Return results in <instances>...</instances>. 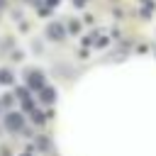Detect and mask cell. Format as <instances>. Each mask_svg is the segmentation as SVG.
I'll return each mask as SVG.
<instances>
[{
    "mask_svg": "<svg viewBox=\"0 0 156 156\" xmlns=\"http://www.w3.org/2000/svg\"><path fill=\"white\" fill-rule=\"evenodd\" d=\"M49 34H51V37H63V29H61L58 24H51V27H49Z\"/></svg>",
    "mask_w": 156,
    "mask_h": 156,
    "instance_id": "6da1fadb",
    "label": "cell"
}]
</instances>
